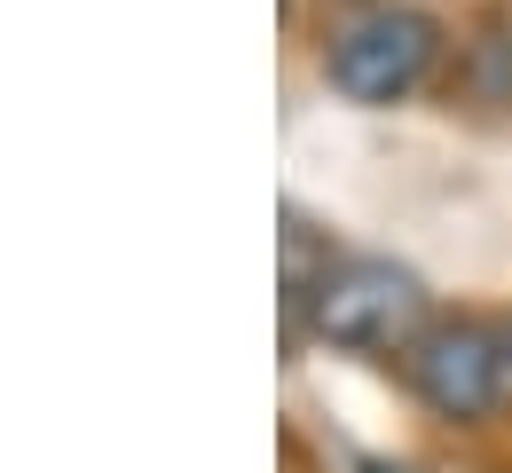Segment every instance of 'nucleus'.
I'll return each mask as SVG.
<instances>
[{"label": "nucleus", "instance_id": "1", "mask_svg": "<svg viewBox=\"0 0 512 473\" xmlns=\"http://www.w3.org/2000/svg\"><path fill=\"white\" fill-rule=\"evenodd\" d=\"M434 48H442V24L426 8H394V0H371V8H347L323 40V71L347 103H394L410 95L426 71H434Z\"/></svg>", "mask_w": 512, "mask_h": 473}, {"label": "nucleus", "instance_id": "2", "mask_svg": "<svg viewBox=\"0 0 512 473\" xmlns=\"http://www.w3.org/2000/svg\"><path fill=\"white\" fill-rule=\"evenodd\" d=\"M308 316L331 347H410L426 332V292L418 276L394 269V261H323L316 292H308Z\"/></svg>", "mask_w": 512, "mask_h": 473}, {"label": "nucleus", "instance_id": "3", "mask_svg": "<svg viewBox=\"0 0 512 473\" xmlns=\"http://www.w3.org/2000/svg\"><path fill=\"white\" fill-rule=\"evenodd\" d=\"M402 371H410V395L457 426H473L505 403V339L481 324H426L402 347Z\"/></svg>", "mask_w": 512, "mask_h": 473}, {"label": "nucleus", "instance_id": "4", "mask_svg": "<svg viewBox=\"0 0 512 473\" xmlns=\"http://www.w3.org/2000/svg\"><path fill=\"white\" fill-rule=\"evenodd\" d=\"M497 339H505V395H512V332H497Z\"/></svg>", "mask_w": 512, "mask_h": 473}, {"label": "nucleus", "instance_id": "5", "mask_svg": "<svg viewBox=\"0 0 512 473\" xmlns=\"http://www.w3.org/2000/svg\"><path fill=\"white\" fill-rule=\"evenodd\" d=\"M363 473H402V466H379V458H363Z\"/></svg>", "mask_w": 512, "mask_h": 473}]
</instances>
